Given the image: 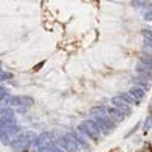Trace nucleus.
<instances>
[{
  "label": "nucleus",
  "mask_w": 152,
  "mask_h": 152,
  "mask_svg": "<svg viewBox=\"0 0 152 152\" xmlns=\"http://www.w3.org/2000/svg\"><path fill=\"white\" fill-rule=\"evenodd\" d=\"M79 131L87 134L88 137L91 138L93 142H97L99 140V129H97V126L94 125L93 120H85L79 125Z\"/></svg>",
  "instance_id": "nucleus-1"
},
{
  "label": "nucleus",
  "mask_w": 152,
  "mask_h": 152,
  "mask_svg": "<svg viewBox=\"0 0 152 152\" xmlns=\"http://www.w3.org/2000/svg\"><path fill=\"white\" fill-rule=\"evenodd\" d=\"M9 104L12 107H17L18 111H24L26 107L34 105V99L28 97V96H12V97H9Z\"/></svg>",
  "instance_id": "nucleus-2"
},
{
  "label": "nucleus",
  "mask_w": 152,
  "mask_h": 152,
  "mask_svg": "<svg viewBox=\"0 0 152 152\" xmlns=\"http://www.w3.org/2000/svg\"><path fill=\"white\" fill-rule=\"evenodd\" d=\"M59 145L64 148V149H67L69 152H75V151L79 149V148H78V143H76L75 134H69V135H66L64 138H61V140H59Z\"/></svg>",
  "instance_id": "nucleus-3"
},
{
  "label": "nucleus",
  "mask_w": 152,
  "mask_h": 152,
  "mask_svg": "<svg viewBox=\"0 0 152 152\" xmlns=\"http://www.w3.org/2000/svg\"><path fill=\"white\" fill-rule=\"evenodd\" d=\"M111 104L114 105V108H117V110L123 114V116H129V114H131V108L128 107V104H126L120 96L113 97V99H111Z\"/></svg>",
  "instance_id": "nucleus-4"
},
{
  "label": "nucleus",
  "mask_w": 152,
  "mask_h": 152,
  "mask_svg": "<svg viewBox=\"0 0 152 152\" xmlns=\"http://www.w3.org/2000/svg\"><path fill=\"white\" fill-rule=\"evenodd\" d=\"M105 113H107V117L113 123H119V122L123 120V114L117 108H105Z\"/></svg>",
  "instance_id": "nucleus-5"
},
{
  "label": "nucleus",
  "mask_w": 152,
  "mask_h": 152,
  "mask_svg": "<svg viewBox=\"0 0 152 152\" xmlns=\"http://www.w3.org/2000/svg\"><path fill=\"white\" fill-rule=\"evenodd\" d=\"M129 94L137 100V104H138L145 97V88H142V87H132L131 90H129Z\"/></svg>",
  "instance_id": "nucleus-6"
},
{
  "label": "nucleus",
  "mask_w": 152,
  "mask_h": 152,
  "mask_svg": "<svg viewBox=\"0 0 152 152\" xmlns=\"http://www.w3.org/2000/svg\"><path fill=\"white\" fill-rule=\"evenodd\" d=\"M18 138H21L24 143H28V145H29V143H32V142L37 140V134H35V132H31V131H26L24 134H21Z\"/></svg>",
  "instance_id": "nucleus-7"
},
{
  "label": "nucleus",
  "mask_w": 152,
  "mask_h": 152,
  "mask_svg": "<svg viewBox=\"0 0 152 152\" xmlns=\"http://www.w3.org/2000/svg\"><path fill=\"white\" fill-rule=\"evenodd\" d=\"M120 97H122V99H123V100H125V102L128 104V105H132V104H134V105H137V100H135L131 94H128V93H123Z\"/></svg>",
  "instance_id": "nucleus-8"
},
{
  "label": "nucleus",
  "mask_w": 152,
  "mask_h": 152,
  "mask_svg": "<svg viewBox=\"0 0 152 152\" xmlns=\"http://www.w3.org/2000/svg\"><path fill=\"white\" fill-rule=\"evenodd\" d=\"M8 140H9V135H8L6 129L0 128V142H2V143H8Z\"/></svg>",
  "instance_id": "nucleus-9"
},
{
  "label": "nucleus",
  "mask_w": 152,
  "mask_h": 152,
  "mask_svg": "<svg viewBox=\"0 0 152 152\" xmlns=\"http://www.w3.org/2000/svg\"><path fill=\"white\" fill-rule=\"evenodd\" d=\"M6 96H8V90L3 88V87H0V100H3Z\"/></svg>",
  "instance_id": "nucleus-10"
},
{
  "label": "nucleus",
  "mask_w": 152,
  "mask_h": 152,
  "mask_svg": "<svg viewBox=\"0 0 152 152\" xmlns=\"http://www.w3.org/2000/svg\"><path fill=\"white\" fill-rule=\"evenodd\" d=\"M40 152H56L55 146H47V148H40Z\"/></svg>",
  "instance_id": "nucleus-11"
},
{
  "label": "nucleus",
  "mask_w": 152,
  "mask_h": 152,
  "mask_svg": "<svg viewBox=\"0 0 152 152\" xmlns=\"http://www.w3.org/2000/svg\"><path fill=\"white\" fill-rule=\"evenodd\" d=\"M142 61H143V62H146V66H151V56H149V53L142 55Z\"/></svg>",
  "instance_id": "nucleus-12"
},
{
  "label": "nucleus",
  "mask_w": 152,
  "mask_h": 152,
  "mask_svg": "<svg viewBox=\"0 0 152 152\" xmlns=\"http://www.w3.org/2000/svg\"><path fill=\"white\" fill-rule=\"evenodd\" d=\"M132 5H134V6H138V5H146V0H134Z\"/></svg>",
  "instance_id": "nucleus-13"
},
{
  "label": "nucleus",
  "mask_w": 152,
  "mask_h": 152,
  "mask_svg": "<svg viewBox=\"0 0 152 152\" xmlns=\"http://www.w3.org/2000/svg\"><path fill=\"white\" fill-rule=\"evenodd\" d=\"M151 129V117H148V120L145 122V131H149Z\"/></svg>",
  "instance_id": "nucleus-14"
},
{
  "label": "nucleus",
  "mask_w": 152,
  "mask_h": 152,
  "mask_svg": "<svg viewBox=\"0 0 152 152\" xmlns=\"http://www.w3.org/2000/svg\"><path fill=\"white\" fill-rule=\"evenodd\" d=\"M43 66H44V61H43V62H40V64H37V66L34 67V70H35V72H37V70H40Z\"/></svg>",
  "instance_id": "nucleus-15"
},
{
  "label": "nucleus",
  "mask_w": 152,
  "mask_h": 152,
  "mask_svg": "<svg viewBox=\"0 0 152 152\" xmlns=\"http://www.w3.org/2000/svg\"><path fill=\"white\" fill-rule=\"evenodd\" d=\"M143 34H145L148 38H151V29H145V31H143Z\"/></svg>",
  "instance_id": "nucleus-16"
}]
</instances>
